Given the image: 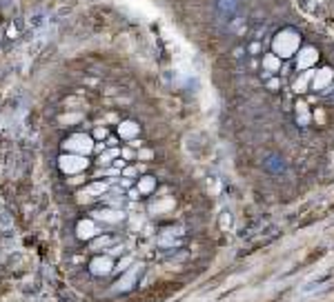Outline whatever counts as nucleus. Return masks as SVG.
Masks as SVG:
<instances>
[{"instance_id": "1", "label": "nucleus", "mask_w": 334, "mask_h": 302, "mask_svg": "<svg viewBox=\"0 0 334 302\" xmlns=\"http://www.w3.org/2000/svg\"><path fill=\"white\" fill-rule=\"evenodd\" d=\"M65 149L76 151V154H87V151H92V140H89L87 136H72V138L65 142Z\"/></svg>"}, {"instance_id": "4", "label": "nucleus", "mask_w": 334, "mask_h": 302, "mask_svg": "<svg viewBox=\"0 0 334 302\" xmlns=\"http://www.w3.org/2000/svg\"><path fill=\"white\" fill-rule=\"evenodd\" d=\"M78 235H80V238H89V235H94V225L92 222H80V225H78Z\"/></svg>"}, {"instance_id": "3", "label": "nucleus", "mask_w": 334, "mask_h": 302, "mask_svg": "<svg viewBox=\"0 0 334 302\" xmlns=\"http://www.w3.org/2000/svg\"><path fill=\"white\" fill-rule=\"evenodd\" d=\"M92 269H94V274H107L109 271V260H94Z\"/></svg>"}, {"instance_id": "5", "label": "nucleus", "mask_w": 334, "mask_h": 302, "mask_svg": "<svg viewBox=\"0 0 334 302\" xmlns=\"http://www.w3.org/2000/svg\"><path fill=\"white\" fill-rule=\"evenodd\" d=\"M134 131H136V125H131V122H127V125L121 127V134H123V136H131Z\"/></svg>"}, {"instance_id": "2", "label": "nucleus", "mask_w": 334, "mask_h": 302, "mask_svg": "<svg viewBox=\"0 0 334 302\" xmlns=\"http://www.w3.org/2000/svg\"><path fill=\"white\" fill-rule=\"evenodd\" d=\"M85 167H87V160L80 158V156H63L60 158V169L67 173H76Z\"/></svg>"}, {"instance_id": "7", "label": "nucleus", "mask_w": 334, "mask_h": 302, "mask_svg": "<svg viewBox=\"0 0 334 302\" xmlns=\"http://www.w3.org/2000/svg\"><path fill=\"white\" fill-rule=\"evenodd\" d=\"M101 218H105V220H118L121 216H114V211H105V213H98Z\"/></svg>"}, {"instance_id": "6", "label": "nucleus", "mask_w": 334, "mask_h": 302, "mask_svg": "<svg viewBox=\"0 0 334 302\" xmlns=\"http://www.w3.org/2000/svg\"><path fill=\"white\" fill-rule=\"evenodd\" d=\"M76 120H80V116L74 114V116H63V118H60V122H65V125H67V122H76Z\"/></svg>"}]
</instances>
